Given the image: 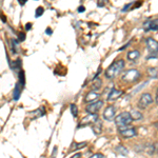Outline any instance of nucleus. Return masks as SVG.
<instances>
[{
  "mask_svg": "<svg viewBox=\"0 0 158 158\" xmlns=\"http://www.w3.org/2000/svg\"><path fill=\"white\" fill-rule=\"evenodd\" d=\"M123 68H124V60L123 59L116 60L115 62H113L108 69H106V77L108 79H112V78L116 77V76L121 72V70Z\"/></svg>",
  "mask_w": 158,
  "mask_h": 158,
  "instance_id": "obj_1",
  "label": "nucleus"
},
{
  "mask_svg": "<svg viewBox=\"0 0 158 158\" xmlns=\"http://www.w3.org/2000/svg\"><path fill=\"white\" fill-rule=\"evenodd\" d=\"M132 121H133V118H132L130 112H122L115 118V124L118 128L128 127Z\"/></svg>",
  "mask_w": 158,
  "mask_h": 158,
  "instance_id": "obj_2",
  "label": "nucleus"
},
{
  "mask_svg": "<svg viewBox=\"0 0 158 158\" xmlns=\"http://www.w3.org/2000/svg\"><path fill=\"white\" fill-rule=\"evenodd\" d=\"M140 77V73L137 70H129L122 76V80L126 82H134Z\"/></svg>",
  "mask_w": 158,
  "mask_h": 158,
  "instance_id": "obj_3",
  "label": "nucleus"
},
{
  "mask_svg": "<svg viewBox=\"0 0 158 158\" xmlns=\"http://www.w3.org/2000/svg\"><path fill=\"white\" fill-rule=\"evenodd\" d=\"M119 134L121 135L123 138H132V137H135L137 135V132L135 128H132V127H123V128H118Z\"/></svg>",
  "mask_w": 158,
  "mask_h": 158,
  "instance_id": "obj_4",
  "label": "nucleus"
},
{
  "mask_svg": "<svg viewBox=\"0 0 158 158\" xmlns=\"http://www.w3.org/2000/svg\"><path fill=\"white\" fill-rule=\"evenodd\" d=\"M153 102L152 96L149 93H143L138 101V106L140 109H147Z\"/></svg>",
  "mask_w": 158,
  "mask_h": 158,
  "instance_id": "obj_5",
  "label": "nucleus"
},
{
  "mask_svg": "<svg viewBox=\"0 0 158 158\" xmlns=\"http://www.w3.org/2000/svg\"><path fill=\"white\" fill-rule=\"evenodd\" d=\"M116 114V108L114 106H106V110L103 111V118L106 121H112L116 118L115 117Z\"/></svg>",
  "mask_w": 158,
  "mask_h": 158,
  "instance_id": "obj_6",
  "label": "nucleus"
},
{
  "mask_svg": "<svg viewBox=\"0 0 158 158\" xmlns=\"http://www.w3.org/2000/svg\"><path fill=\"white\" fill-rule=\"evenodd\" d=\"M103 106V101L102 100H97L93 103H90L88 106H86L85 111L88 112L89 114H97V112L102 108Z\"/></svg>",
  "mask_w": 158,
  "mask_h": 158,
  "instance_id": "obj_7",
  "label": "nucleus"
},
{
  "mask_svg": "<svg viewBox=\"0 0 158 158\" xmlns=\"http://www.w3.org/2000/svg\"><path fill=\"white\" fill-rule=\"evenodd\" d=\"M98 115L97 114H89L88 116H85V118L81 120V122L79 123V128L80 127H86L89 124H93L95 121L98 120Z\"/></svg>",
  "mask_w": 158,
  "mask_h": 158,
  "instance_id": "obj_8",
  "label": "nucleus"
},
{
  "mask_svg": "<svg viewBox=\"0 0 158 158\" xmlns=\"http://www.w3.org/2000/svg\"><path fill=\"white\" fill-rule=\"evenodd\" d=\"M147 47L149 50L150 54H157L158 52V42L153 38H148L147 39Z\"/></svg>",
  "mask_w": 158,
  "mask_h": 158,
  "instance_id": "obj_9",
  "label": "nucleus"
},
{
  "mask_svg": "<svg viewBox=\"0 0 158 158\" xmlns=\"http://www.w3.org/2000/svg\"><path fill=\"white\" fill-rule=\"evenodd\" d=\"M99 96H100V94H98L96 91L89 92V93L85 95V102H86V103L95 102V101H97V99L99 98Z\"/></svg>",
  "mask_w": 158,
  "mask_h": 158,
  "instance_id": "obj_10",
  "label": "nucleus"
},
{
  "mask_svg": "<svg viewBox=\"0 0 158 158\" xmlns=\"http://www.w3.org/2000/svg\"><path fill=\"white\" fill-rule=\"evenodd\" d=\"M122 91L120 90H116V89H113L111 92H110V94H109V97H108V100L109 101H114V100H116V99H118L120 96L122 95Z\"/></svg>",
  "mask_w": 158,
  "mask_h": 158,
  "instance_id": "obj_11",
  "label": "nucleus"
},
{
  "mask_svg": "<svg viewBox=\"0 0 158 158\" xmlns=\"http://www.w3.org/2000/svg\"><path fill=\"white\" fill-rule=\"evenodd\" d=\"M92 130L96 135H99L102 132V122H101L100 119H98L97 121H95L92 124Z\"/></svg>",
  "mask_w": 158,
  "mask_h": 158,
  "instance_id": "obj_12",
  "label": "nucleus"
},
{
  "mask_svg": "<svg viewBox=\"0 0 158 158\" xmlns=\"http://www.w3.org/2000/svg\"><path fill=\"white\" fill-rule=\"evenodd\" d=\"M127 56H128V59L130 61H136L140 57V53H139V51H137V50L130 51Z\"/></svg>",
  "mask_w": 158,
  "mask_h": 158,
  "instance_id": "obj_13",
  "label": "nucleus"
},
{
  "mask_svg": "<svg viewBox=\"0 0 158 158\" xmlns=\"http://www.w3.org/2000/svg\"><path fill=\"white\" fill-rule=\"evenodd\" d=\"M101 85H102V81H101V79L99 78H94L93 82H92V90L93 91H96L97 92V90H99V89L101 88Z\"/></svg>",
  "mask_w": 158,
  "mask_h": 158,
  "instance_id": "obj_14",
  "label": "nucleus"
},
{
  "mask_svg": "<svg viewBox=\"0 0 158 158\" xmlns=\"http://www.w3.org/2000/svg\"><path fill=\"white\" fill-rule=\"evenodd\" d=\"M115 151L118 153L119 155H123V156H127L129 153V150L127 149L126 147H123L122 144H119V146H117L115 148Z\"/></svg>",
  "mask_w": 158,
  "mask_h": 158,
  "instance_id": "obj_15",
  "label": "nucleus"
},
{
  "mask_svg": "<svg viewBox=\"0 0 158 158\" xmlns=\"http://www.w3.org/2000/svg\"><path fill=\"white\" fill-rule=\"evenodd\" d=\"M130 114H131V116H132V118H133V120H141V119L143 118L142 114L140 113L139 111H136V110H131Z\"/></svg>",
  "mask_w": 158,
  "mask_h": 158,
  "instance_id": "obj_16",
  "label": "nucleus"
},
{
  "mask_svg": "<svg viewBox=\"0 0 158 158\" xmlns=\"http://www.w3.org/2000/svg\"><path fill=\"white\" fill-rule=\"evenodd\" d=\"M148 30L158 31V18L149 21V23H148Z\"/></svg>",
  "mask_w": 158,
  "mask_h": 158,
  "instance_id": "obj_17",
  "label": "nucleus"
},
{
  "mask_svg": "<svg viewBox=\"0 0 158 158\" xmlns=\"http://www.w3.org/2000/svg\"><path fill=\"white\" fill-rule=\"evenodd\" d=\"M20 94H21V89H20L19 83H17L16 86H15L14 93H13V98H14L15 100H18L19 97H20Z\"/></svg>",
  "mask_w": 158,
  "mask_h": 158,
  "instance_id": "obj_18",
  "label": "nucleus"
},
{
  "mask_svg": "<svg viewBox=\"0 0 158 158\" xmlns=\"http://www.w3.org/2000/svg\"><path fill=\"white\" fill-rule=\"evenodd\" d=\"M155 150H156V147L154 144H147L146 148H144V151H146L149 155H153L155 153Z\"/></svg>",
  "mask_w": 158,
  "mask_h": 158,
  "instance_id": "obj_19",
  "label": "nucleus"
},
{
  "mask_svg": "<svg viewBox=\"0 0 158 158\" xmlns=\"http://www.w3.org/2000/svg\"><path fill=\"white\" fill-rule=\"evenodd\" d=\"M71 113H72V115L74 117H77V115H78V108L75 103L71 104Z\"/></svg>",
  "mask_w": 158,
  "mask_h": 158,
  "instance_id": "obj_20",
  "label": "nucleus"
},
{
  "mask_svg": "<svg viewBox=\"0 0 158 158\" xmlns=\"http://www.w3.org/2000/svg\"><path fill=\"white\" fill-rule=\"evenodd\" d=\"M149 74L151 75V77L156 78L157 77V70L155 68H150L149 69Z\"/></svg>",
  "mask_w": 158,
  "mask_h": 158,
  "instance_id": "obj_21",
  "label": "nucleus"
},
{
  "mask_svg": "<svg viewBox=\"0 0 158 158\" xmlns=\"http://www.w3.org/2000/svg\"><path fill=\"white\" fill-rule=\"evenodd\" d=\"M43 12H44V10H43V7H42V6L37 7L36 13H35V16H36V17H40V16H42Z\"/></svg>",
  "mask_w": 158,
  "mask_h": 158,
  "instance_id": "obj_22",
  "label": "nucleus"
},
{
  "mask_svg": "<svg viewBox=\"0 0 158 158\" xmlns=\"http://www.w3.org/2000/svg\"><path fill=\"white\" fill-rule=\"evenodd\" d=\"M77 146H74L73 150H78V149H81V148H85L86 146V142H81V143H76Z\"/></svg>",
  "mask_w": 158,
  "mask_h": 158,
  "instance_id": "obj_23",
  "label": "nucleus"
},
{
  "mask_svg": "<svg viewBox=\"0 0 158 158\" xmlns=\"http://www.w3.org/2000/svg\"><path fill=\"white\" fill-rule=\"evenodd\" d=\"M133 3H134V2H132V3H128V4H126V6H123V9H122V12H127V11H129V9H131L132 6H133Z\"/></svg>",
  "mask_w": 158,
  "mask_h": 158,
  "instance_id": "obj_24",
  "label": "nucleus"
},
{
  "mask_svg": "<svg viewBox=\"0 0 158 158\" xmlns=\"http://www.w3.org/2000/svg\"><path fill=\"white\" fill-rule=\"evenodd\" d=\"M90 158H104V155L101 153H97V154H94L93 156H91Z\"/></svg>",
  "mask_w": 158,
  "mask_h": 158,
  "instance_id": "obj_25",
  "label": "nucleus"
},
{
  "mask_svg": "<svg viewBox=\"0 0 158 158\" xmlns=\"http://www.w3.org/2000/svg\"><path fill=\"white\" fill-rule=\"evenodd\" d=\"M25 39V34L23 33H19V41H23Z\"/></svg>",
  "mask_w": 158,
  "mask_h": 158,
  "instance_id": "obj_26",
  "label": "nucleus"
},
{
  "mask_svg": "<svg viewBox=\"0 0 158 158\" xmlns=\"http://www.w3.org/2000/svg\"><path fill=\"white\" fill-rule=\"evenodd\" d=\"M104 4H106V1H104V0H100L99 2H97V6H103Z\"/></svg>",
  "mask_w": 158,
  "mask_h": 158,
  "instance_id": "obj_27",
  "label": "nucleus"
},
{
  "mask_svg": "<svg viewBox=\"0 0 158 158\" xmlns=\"http://www.w3.org/2000/svg\"><path fill=\"white\" fill-rule=\"evenodd\" d=\"M31 29H32V23H27V24H25V30L29 31Z\"/></svg>",
  "mask_w": 158,
  "mask_h": 158,
  "instance_id": "obj_28",
  "label": "nucleus"
},
{
  "mask_svg": "<svg viewBox=\"0 0 158 158\" xmlns=\"http://www.w3.org/2000/svg\"><path fill=\"white\" fill-rule=\"evenodd\" d=\"M45 33H47L48 35H52V33H53V31L50 29V27H48L47 30H45Z\"/></svg>",
  "mask_w": 158,
  "mask_h": 158,
  "instance_id": "obj_29",
  "label": "nucleus"
},
{
  "mask_svg": "<svg viewBox=\"0 0 158 158\" xmlns=\"http://www.w3.org/2000/svg\"><path fill=\"white\" fill-rule=\"evenodd\" d=\"M85 6H79V9H78V12L79 13H83V12H85Z\"/></svg>",
  "mask_w": 158,
  "mask_h": 158,
  "instance_id": "obj_30",
  "label": "nucleus"
},
{
  "mask_svg": "<svg viewBox=\"0 0 158 158\" xmlns=\"http://www.w3.org/2000/svg\"><path fill=\"white\" fill-rule=\"evenodd\" d=\"M81 157V153H77V154H75L73 157H71V158H80Z\"/></svg>",
  "mask_w": 158,
  "mask_h": 158,
  "instance_id": "obj_31",
  "label": "nucleus"
},
{
  "mask_svg": "<svg viewBox=\"0 0 158 158\" xmlns=\"http://www.w3.org/2000/svg\"><path fill=\"white\" fill-rule=\"evenodd\" d=\"M25 1H27V0H22V1H19V3L21 4V6H23V4H25Z\"/></svg>",
  "mask_w": 158,
  "mask_h": 158,
  "instance_id": "obj_32",
  "label": "nucleus"
},
{
  "mask_svg": "<svg viewBox=\"0 0 158 158\" xmlns=\"http://www.w3.org/2000/svg\"><path fill=\"white\" fill-rule=\"evenodd\" d=\"M156 102L158 103V89H157V94H156Z\"/></svg>",
  "mask_w": 158,
  "mask_h": 158,
  "instance_id": "obj_33",
  "label": "nucleus"
},
{
  "mask_svg": "<svg viewBox=\"0 0 158 158\" xmlns=\"http://www.w3.org/2000/svg\"><path fill=\"white\" fill-rule=\"evenodd\" d=\"M155 127H156V128L158 129V123H155Z\"/></svg>",
  "mask_w": 158,
  "mask_h": 158,
  "instance_id": "obj_34",
  "label": "nucleus"
}]
</instances>
